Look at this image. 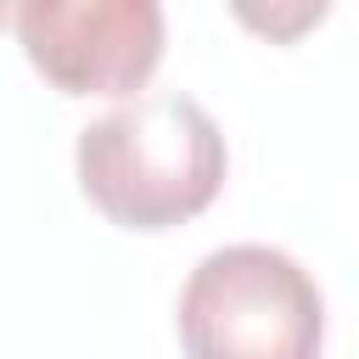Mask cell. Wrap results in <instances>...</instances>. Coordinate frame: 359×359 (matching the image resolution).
<instances>
[{
    "instance_id": "1",
    "label": "cell",
    "mask_w": 359,
    "mask_h": 359,
    "mask_svg": "<svg viewBox=\"0 0 359 359\" xmlns=\"http://www.w3.org/2000/svg\"><path fill=\"white\" fill-rule=\"evenodd\" d=\"M79 185L123 230L196 219L230 168L213 112L180 90H146L79 129Z\"/></svg>"
},
{
    "instance_id": "2",
    "label": "cell",
    "mask_w": 359,
    "mask_h": 359,
    "mask_svg": "<svg viewBox=\"0 0 359 359\" xmlns=\"http://www.w3.org/2000/svg\"><path fill=\"white\" fill-rule=\"evenodd\" d=\"M325 297L314 275L264 241L213 247L180 292L185 359H320Z\"/></svg>"
},
{
    "instance_id": "3",
    "label": "cell",
    "mask_w": 359,
    "mask_h": 359,
    "mask_svg": "<svg viewBox=\"0 0 359 359\" xmlns=\"http://www.w3.org/2000/svg\"><path fill=\"white\" fill-rule=\"evenodd\" d=\"M28 62L67 95H129L163 62L157 0H28L17 6Z\"/></svg>"
}]
</instances>
